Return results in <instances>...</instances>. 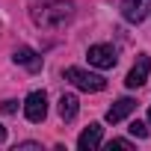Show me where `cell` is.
I'll use <instances>...</instances> for the list:
<instances>
[{
	"label": "cell",
	"mask_w": 151,
	"mask_h": 151,
	"mask_svg": "<svg viewBox=\"0 0 151 151\" xmlns=\"http://www.w3.org/2000/svg\"><path fill=\"white\" fill-rule=\"evenodd\" d=\"M30 18H33L36 27L59 30V27L71 24V18H74V3H71V0H47V3H33V6H30Z\"/></svg>",
	"instance_id": "6da1fadb"
},
{
	"label": "cell",
	"mask_w": 151,
	"mask_h": 151,
	"mask_svg": "<svg viewBox=\"0 0 151 151\" xmlns=\"http://www.w3.org/2000/svg\"><path fill=\"white\" fill-rule=\"evenodd\" d=\"M65 80L74 83L80 92H104L107 89V80L101 77V74H92V71H86L80 65H68L65 68Z\"/></svg>",
	"instance_id": "7a4b0ae2"
},
{
	"label": "cell",
	"mask_w": 151,
	"mask_h": 151,
	"mask_svg": "<svg viewBox=\"0 0 151 151\" xmlns=\"http://www.w3.org/2000/svg\"><path fill=\"white\" fill-rule=\"evenodd\" d=\"M24 116H27V122H33V124L45 122V116H47V95H45V92H30L27 101H24Z\"/></svg>",
	"instance_id": "3957f363"
},
{
	"label": "cell",
	"mask_w": 151,
	"mask_h": 151,
	"mask_svg": "<svg viewBox=\"0 0 151 151\" xmlns=\"http://www.w3.org/2000/svg\"><path fill=\"white\" fill-rule=\"evenodd\" d=\"M148 74H151V56H148V53H139V56H136V65L127 71V77H124V86H127V89L145 86Z\"/></svg>",
	"instance_id": "277c9868"
},
{
	"label": "cell",
	"mask_w": 151,
	"mask_h": 151,
	"mask_svg": "<svg viewBox=\"0 0 151 151\" xmlns=\"http://www.w3.org/2000/svg\"><path fill=\"white\" fill-rule=\"evenodd\" d=\"M151 15V0H122V18L130 24H142Z\"/></svg>",
	"instance_id": "5b68a950"
},
{
	"label": "cell",
	"mask_w": 151,
	"mask_h": 151,
	"mask_svg": "<svg viewBox=\"0 0 151 151\" xmlns=\"http://www.w3.org/2000/svg\"><path fill=\"white\" fill-rule=\"evenodd\" d=\"M86 56H89V65H95V68H113L116 65V50H113V45H92L89 50H86Z\"/></svg>",
	"instance_id": "8992f818"
},
{
	"label": "cell",
	"mask_w": 151,
	"mask_h": 151,
	"mask_svg": "<svg viewBox=\"0 0 151 151\" xmlns=\"http://www.w3.org/2000/svg\"><path fill=\"white\" fill-rule=\"evenodd\" d=\"M101 139H104V127H101L98 122H92V124L83 127V133L77 136V148H80V151H95V148L101 145Z\"/></svg>",
	"instance_id": "52a82bcc"
},
{
	"label": "cell",
	"mask_w": 151,
	"mask_h": 151,
	"mask_svg": "<svg viewBox=\"0 0 151 151\" xmlns=\"http://www.w3.org/2000/svg\"><path fill=\"white\" fill-rule=\"evenodd\" d=\"M12 59L18 62V65H24L30 74H36V71H42V56L33 50V47H27V45H21V47H15V53H12Z\"/></svg>",
	"instance_id": "ba28073f"
},
{
	"label": "cell",
	"mask_w": 151,
	"mask_h": 151,
	"mask_svg": "<svg viewBox=\"0 0 151 151\" xmlns=\"http://www.w3.org/2000/svg\"><path fill=\"white\" fill-rule=\"evenodd\" d=\"M133 110H136V101H133V98H119V101L107 110V122H110V124H119V122L127 119Z\"/></svg>",
	"instance_id": "9c48e42d"
},
{
	"label": "cell",
	"mask_w": 151,
	"mask_h": 151,
	"mask_svg": "<svg viewBox=\"0 0 151 151\" xmlns=\"http://www.w3.org/2000/svg\"><path fill=\"white\" fill-rule=\"evenodd\" d=\"M77 113H80L77 95H62V98H59V116H62V122H71Z\"/></svg>",
	"instance_id": "30bf717a"
},
{
	"label": "cell",
	"mask_w": 151,
	"mask_h": 151,
	"mask_svg": "<svg viewBox=\"0 0 151 151\" xmlns=\"http://www.w3.org/2000/svg\"><path fill=\"white\" fill-rule=\"evenodd\" d=\"M127 130H130V136H136V139H145V136H148V127H145L142 122H130Z\"/></svg>",
	"instance_id": "8fae6325"
},
{
	"label": "cell",
	"mask_w": 151,
	"mask_h": 151,
	"mask_svg": "<svg viewBox=\"0 0 151 151\" xmlns=\"http://www.w3.org/2000/svg\"><path fill=\"white\" fill-rule=\"evenodd\" d=\"M0 113H6V116L18 113V101H3V104H0Z\"/></svg>",
	"instance_id": "7c38bea8"
},
{
	"label": "cell",
	"mask_w": 151,
	"mask_h": 151,
	"mask_svg": "<svg viewBox=\"0 0 151 151\" xmlns=\"http://www.w3.org/2000/svg\"><path fill=\"white\" fill-rule=\"evenodd\" d=\"M15 151H42V145L39 142H18Z\"/></svg>",
	"instance_id": "4fadbf2b"
},
{
	"label": "cell",
	"mask_w": 151,
	"mask_h": 151,
	"mask_svg": "<svg viewBox=\"0 0 151 151\" xmlns=\"http://www.w3.org/2000/svg\"><path fill=\"white\" fill-rule=\"evenodd\" d=\"M110 148H133V142H130V139H113Z\"/></svg>",
	"instance_id": "5bb4252c"
},
{
	"label": "cell",
	"mask_w": 151,
	"mask_h": 151,
	"mask_svg": "<svg viewBox=\"0 0 151 151\" xmlns=\"http://www.w3.org/2000/svg\"><path fill=\"white\" fill-rule=\"evenodd\" d=\"M3 139H6V127H3V124H0V142H3Z\"/></svg>",
	"instance_id": "9a60e30c"
},
{
	"label": "cell",
	"mask_w": 151,
	"mask_h": 151,
	"mask_svg": "<svg viewBox=\"0 0 151 151\" xmlns=\"http://www.w3.org/2000/svg\"><path fill=\"white\" fill-rule=\"evenodd\" d=\"M148 124H151V107H148Z\"/></svg>",
	"instance_id": "2e32d148"
}]
</instances>
